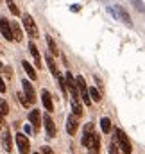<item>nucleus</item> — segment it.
<instances>
[{"label": "nucleus", "mask_w": 145, "mask_h": 154, "mask_svg": "<svg viewBox=\"0 0 145 154\" xmlns=\"http://www.w3.org/2000/svg\"><path fill=\"white\" fill-rule=\"evenodd\" d=\"M43 125H45V131H47V138H48V140L56 138V133H57V131H56V124H54L50 113H45V115H43Z\"/></svg>", "instance_id": "6"}, {"label": "nucleus", "mask_w": 145, "mask_h": 154, "mask_svg": "<svg viewBox=\"0 0 145 154\" xmlns=\"http://www.w3.org/2000/svg\"><path fill=\"white\" fill-rule=\"evenodd\" d=\"M22 88H23V95L29 99V102H31V104H34V102H36V91H34L32 82H31V81H27V79H23V81H22Z\"/></svg>", "instance_id": "7"}, {"label": "nucleus", "mask_w": 145, "mask_h": 154, "mask_svg": "<svg viewBox=\"0 0 145 154\" xmlns=\"http://www.w3.org/2000/svg\"><path fill=\"white\" fill-rule=\"evenodd\" d=\"M29 122L32 124V131L38 133L39 127H41V124H43V116L39 113V109H32V111L29 113Z\"/></svg>", "instance_id": "10"}, {"label": "nucleus", "mask_w": 145, "mask_h": 154, "mask_svg": "<svg viewBox=\"0 0 145 154\" xmlns=\"http://www.w3.org/2000/svg\"><path fill=\"white\" fill-rule=\"evenodd\" d=\"M104 2H106V0H104Z\"/></svg>", "instance_id": "37"}, {"label": "nucleus", "mask_w": 145, "mask_h": 154, "mask_svg": "<svg viewBox=\"0 0 145 154\" xmlns=\"http://www.w3.org/2000/svg\"><path fill=\"white\" fill-rule=\"evenodd\" d=\"M2 70H4V65H2V61H0V72H2Z\"/></svg>", "instance_id": "35"}, {"label": "nucleus", "mask_w": 145, "mask_h": 154, "mask_svg": "<svg viewBox=\"0 0 145 154\" xmlns=\"http://www.w3.org/2000/svg\"><path fill=\"white\" fill-rule=\"evenodd\" d=\"M0 129H2V131L5 129V120H4V115H0Z\"/></svg>", "instance_id": "33"}, {"label": "nucleus", "mask_w": 145, "mask_h": 154, "mask_svg": "<svg viewBox=\"0 0 145 154\" xmlns=\"http://www.w3.org/2000/svg\"><path fill=\"white\" fill-rule=\"evenodd\" d=\"M34 154H39V152H34Z\"/></svg>", "instance_id": "36"}, {"label": "nucleus", "mask_w": 145, "mask_h": 154, "mask_svg": "<svg viewBox=\"0 0 145 154\" xmlns=\"http://www.w3.org/2000/svg\"><path fill=\"white\" fill-rule=\"evenodd\" d=\"M81 9H82V7H81L79 4H72V5H70V11H72V13H79Z\"/></svg>", "instance_id": "30"}, {"label": "nucleus", "mask_w": 145, "mask_h": 154, "mask_svg": "<svg viewBox=\"0 0 145 154\" xmlns=\"http://www.w3.org/2000/svg\"><path fill=\"white\" fill-rule=\"evenodd\" d=\"M16 99H18V100L22 102V106H23V108H29V106H31V102H29V99H27V97L23 95V91L16 93Z\"/></svg>", "instance_id": "25"}, {"label": "nucleus", "mask_w": 145, "mask_h": 154, "mask_svg": "<svg viewBox=\"0 0 145 154\" xmlns=\"http://www.w3.org/2000/svg\"><path fill=\"white\" fill-rule=\"evenodd\" d=\"M0 115H9V104L4 100V99H0Z\"/></svg>", "instance_id": "26"}, {"label": "nucleus", "mask_w": 145, "mask_h": 154, "mask_svg": "<svg viewBox=\"0 0 145 154\" xmlns=\"http://www.w3.org/2000/svg\"><path fill=\"white\" fill-rule=\"evenodd\" d=\"M0 32L7 41H14L13 38V31H11V22L7 18H0Z\"/></svg>", "instance_id": "8"}, {"label": "nucleus", "mask_w": 145, "mask_h": 154, "mask_svg": "<svg viewBox=\"0 0 145 154\" xmlns=\"http://www.w3.org/2000/svg\"><path fill=\"white\" fill-rule=\"evenodd\" d=\"M115 142H116L118 149H120L124 154H131L133 147H131V142H129L127 134L124 133V129H120V127H116V129H115Z\"/></svg>", "instance_id": "1"}, {"label": "nucleus", "mask_w": 145, "mask_h": 154, "mask_svg": "<svg viewBox=\"0 0 145 154\" xmlns=\"http://www.w3.org/2000/svg\"><path fill=\"white\" fill-rule=\"evenodd\" d=\"M100 129H102L104 134H109V131H111V120H109L108 116H104L100 120Z\"/></svg>", "instance_id": "22"}, {"label": "nucleus", "mask_w": 145, "mask_h": 154, "mask_svg": "<svg viewBox=\"0 0 145 154\" xmlns=\"http://www.w3.org/2000/svg\"><path fill=\"white\" fill-rule=\"evenodd\" d=\"M5 4H7V7H9L11 14H14V16H20V9H18V5H16L13 0H5Z\"/></svg>", "instance_id": "23"}, {"label": "nucleus", "mask_w": 145, "mask_h": 154, "mask_svg": "<svg viewBox=\"0 0 145 154\" xmlns=\"http://www.w3.org/2000/svg\"><path fill=\"white\" fill-rule=\"evenodd\" d=\"M4 72H5V75H7V77H11V75H13V70H11L9 66H4Z\"/></svg>", "instance_id": "32"}, {"label": "nucleus", "mask_w": 145, "mask_h": 154, "mask_svg": "<svg viewBox=\"0 0 145 154\" xmlns=\"http://www.w3.org/2000/svg\"><path fill=\"white\" fill-rule=\"evenodd\" d=\"M88 95H90V100L91 102H100V99H102V95H100V91L93 86V88H88Z\"/></svg>", "instance_id": "19"}, {"label": "nucleus", "mask_w": 145, "mask_h": 154, "mask_svg": "<svg viewBox=\"0 0 145 154\" xmlns=\"http://www.w3.org/2000/svg\"><path fill=\"white\" fill-rule=\"evenodd\" d=\"M13 134H11V131L9 129H4L2 131V138H0V142H2V147H4V151L5 152H11L13 151Z\"/></svg>", "instance_id": "9"}, {"label": "nucleus", "mask_w": 145, "mask_h": 154, "mask_svg": "<svg viewBox=\"0 0 145 154\" xmlns=\"http://www.w3.org/2000/svg\"><path fill=\"white\" fill-rule=\"evenodd\" d=\"M93 134H95V124H93V122H88V124L84 125V131H82L81 145H84V147L88 149V147H90V143H91V138H93Z\"/></svg>", "instance_id": "5"}, {"label": "nucleus", "mask_w": 145, "mask_h": 154, "mask_svg": "<svg viewBox=\"0 0 145 154\" xmlns=\"http://www.w3.org/2000/svg\"><path fill=\"white\" fill-rule=\"evenodd\" d=\"M22 23H23V29L27 31V34H29L32 39L39 36V31H38L36 22H34V18H32L29 13H23V14H22Z\"/></svg>", "instance_id": "2"}, {"label": "nucleus", "mask_w": 145, "mask_h": 154, "mask_svg": "<svg viewBox=\"0 0 145 154\" xmlns=\"http://www.w3.org/2000/svg\"><path fill=\"white\" fill-rule=\"evenodd\" d=\"M23 131H25V134H31V133H32V127H31V125H25Z\"/></svg>", "instance_id": "34"}, {"label": "nucleus", "mask_w": 145, "mask_h": 154, "mask_svg": "<svg viewBox=\"0 0 145 154\" xmlns=\"http://www.w3.org/2000/svg\"><path fill=\"white\" fill-rule=\"evenodd\" d=\"M22 66H23V70H25V72H27V75L31 77V79H32V81H36V70H34V68H32V65H31V63H27V61H22Z\"/></svg>", "instance_id": "21"}, {"label": "nucleus", "mask_w": 145, "mask_h": 154, "mask_svg": "<svg viewBox=\"0 0 145 154\" xmlns=\"http://www.w3.org/2000/svg\"><path fill=\"white\" fill-rule=\"evenodd\" d=\"M29 52H31V56L34 57V65H36L38 68H41V57H39V50H38L36 43H29Z\"/></svg>", "instance_id": "16"}, {"label": "nucleus", "mask_w": 145, "mask_h": 154, "mask_svg": "<svg viewBox=\"0 0 145 154\" xmlns=\"http://www.w3.org/2000/svg\"><path fill=\"white\" fill-rule=\"evenodd\" d=\"M39 154H54V151H52L48 145H43V147L39 149Z\"/></svg>", "instance_id": "29"}, {"label": "nucleus", "mask_w": 145, "mask_h": 154, "mask_svg": "<svg viewBox=\"0 0 145 154\" xmlns=\"http://www.w3.org/2000/svg\"><path fill=\"white\" fill-rule=\"evenodd\" d=\"M5 90H7V86H5V82H4L2 75H0V93H5Z\"/></svg>", "instance_id": "31"}, {"label": "nucleus", "mask_w": 145, "mask_h": 154, "mask_svg": "<svg viewBox=\"0 0 145 154\" xmlns=\"http://www.w3.org/2000/svg\"><path fill=\"white\" fill-rule=\"evenodd\" d=\"M77 129H79V118L75 115H68L66 116V133L73 136L77 133Z\"/></svg>", "instance_id": "13"}, {"label": "nucleus", "mask_w": 145, "mask_h": 154, "mask_svg": "<svg viewBox=\"0 0 145 154\" xmlns=\"http://www.w3.org/2000/svg\"><path fill=\"white\" fill-rule=\"evenodd\" d=\"M45 59H47V66H48L50 74L56 77V79H59L61 74H59V70H57V65H56V63H54V59H52V54H47V56H45Z\"/></svg>", "instance_id": "15"}, {"label": "nucleus", "mask_w": 145, "mask_h": 154, "mask_svg": "<svg viewBox=\"0 0 145 154\" xmlns=\"http://www.w3.org/2000/svg\"><path fill=\"white\" fill-rule=\"evenodd\" d=\"M109 154H120V149H118V145H116L115 138L109 142Z\"/></svg>", "instance_id": "27"}, {"label": "nucleus", "mask_w": 145, "mask_h": 154, "mask_svg": "<svg viewBox=\"0 0 145 154\" xmlns=\"http://www.w3.org/2000/svg\"><path fill=\"white\" fill-rule=\"evenodd\" d=\"M75 84H77V90H79V97L82 99V102H84L86 106H90V104H91V100H90V95H88V86H86L84 77L79 75L77 79H75Z\"/></svg>", "instance_id": "4"}, {"label": "nucleus", "mask_w": 145, "mask_h": 154, "mask_svg": "<svg viewBox=\"0 0 145 154\" xmlns=\"http://www.w3.org/2000/svg\"><path fill=\"white\" fill-rule=\"evenodd\" d=\"M115 13H116V18H120V20H122V22H124V23H125L129 29L133 27V20H131L129 13H127V11L122 7V5H115Z\"/></svg>", "instance_id": "11"}, {"label": "nucleus", "mask_w": 145, "mask_h": 154, "mask_svg": "<svg viewBox=\"0 0 145 154\" xmlns=\"http://www.w3.org/2000/svg\"><path fill=\"white\" fill-rule=\"evenodd\" d=\"M45 39H47V45H48V52H50L52 56H59L61 52H59V48H57L54 38H52V36H45Z\"/></svg>", "instance_id": "18"}, {"label": "nucleus", "mask_w": 145, "mask_h": 154, "mask_svg": "<svg viewBox=\"0 0 145 154\" xmlns=\"http://www.w3.org/2000/svg\"><path fill=\"white\" fill-rule=\"evenodd\" d=\"M14 142H16V147H18V152L20 154H29L31 152V142H29V138H27L25 133H16Z\"/></svg>", "instance_id": "3"}, {"label": "nucleus", "mask_w": 145, "mask_h": 154, "mask_svg": "<svg viewBox=\"0 0 145 154\" xmlns=\"http://www.w3.org/2000/svg\"><path fill=\"white\" fill-rule=\"evenodd\" d=\"M41 102H43V108L47 109V113L54 111V102H52V95L48 90H41Z\"/></svg>", "instance_id": "12"}, {"label": "nucleus", "mask_w": 145, "mask_h": 154, "mask_svg": "<svg viewBox=\"0 0 145 154\" xmlns=\"http://www.w3.org/2000/svg\"><path fill=\"white\" fill-rule=\"evenodd\" d=\"M131 4H133V7H134L138 13H145V4L142 0H131Z\"/></svg>", "instance_id": "24"}, {"label": "nucleus", "mask_w": 145, "mask_h": 154, "mask_svg": "<svg viewBox=\"0 0 145 154\" xmlns=\"http://www.w3.org/2000/svg\"><path fill=\"white\" fill-rule=\"evenodd\" d=\"M11 31H13L14 41H22L23 39V32H22V27L18 25V22H11Z\"/></svg>", "instance_id": "17"}, {"label": "nucleus", "mask_w": 145, "mask_h": 154, "mask_svg": "<svg viewBox=\"0 0 145 154\" xmlns=\"http://www.w3.org/2000/svg\"><path fill=\"white\" fill-rule=\"evenodd\" d=\"M57 84H59V88H61V91H63V95H66V91H68V88H66V81H65V77L61 75L57 79Z\"/></svg>", "instance_id": "28"}, {"label": "nucleus", "mask_w": 145, "mask_h": 154, "mask_svg": "<svg viewBox=\"0 0 145 154\" xmlns=\"http://www.w3.org/2000/svg\"><path fill=\"white\" fill-rule=\"evenodd\" d=\"M72 115H75L77 118L82 115V106H81L79 99H72Z\"/></svg>", "instance_id": "20"}, {"label": "nucleus", "mask_w": 145, "mask_h": 154, "mask_svg": "<svg viewBox=\"0 0 145 154\" xmlns=\"http://www.w3.org/2000/svg\"><path fill=\"white\" fill-rule=\"evenodd\" d=\"M99 152H100V136H99V133H95L93 138H91V143L88 147V154H99Z\"/></svg>", "instance_id": "14"}]
</instances>
